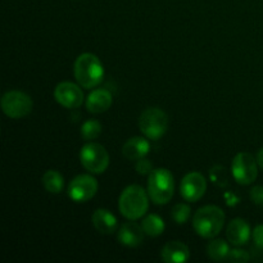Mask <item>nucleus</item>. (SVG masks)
I'll list each match as a JSON object with an SVG mask.
<instances>
[{
  "mask_svg": "<svg viewBox=\"0 0 263 263\" xmlns=\"http://www.w3.org/2000/svg\"><path fill=\"white\" fill-rule=\"evenodd\" d=\"M149 194L139 185L126 187L118 199V208L123 217L135 221L144 217L149 208Z\"/></svg>",
  "mask_w": 263,
  "mask_h": 263,
  "instance_id": "1",
  "label": "nucleus"
},
{
  "mask_svg": "<svg viewBox=\"0 0 263 263\" xmlns=\"http://www.w3.org/2000/svg\"><path fill=\"white\" fill-rule=\"evenodd\" d=\"M74 79L84 89L98 86L104 79V68L95 54L84 53L77 57L73 67Z\"/></svg>",
  "mask_w": 263,
  "mask_h": 263,
  "instance_id": "2",
  "label": "nucleus"
},
{
  "mask_svg": "<svg viewBox=\"0 0 263 263\" xmlns=\"http://www.w3.org/2000/svg\"><path fill=\"white\" fill-rule=\"evenodd\" d=\"M225 225V213L217 205H205L195 212L193 228L204 239H213L221 233Z\"/></svg>",
  "mask_w": 263,
  "mask_h": 263,
  "instance_id": "3",
  "label": "nucleus"
},
{
  "mask_svg": "<svg viewBox=\"0 0 263 263\" xmlns=\"http://www.w3.org/2000/svg\"><path fill=\"white\" fill-rule=\"evenodd\" d=\"M174 176L167 168H156L149 174L148 194L154 204H167L174 197Z\"/></svg>",
  "mask_w": 263,
  "mask_h": 263,
  "instance_id": "4",
  "label": "nucleus"
},
{
  "mask_svg": "<svg viewBox=\"0 0 263 263\" xmlns=\"http://www.w3.org/2000/svg\"><path fill=\"white\" fill-rule=\"evenodd\" d=\"M168 117L159 108H148L139 117V128L152 140H158L166 134Z\"/></svg>",
  "mask_w": 263,
  "mask_h": 263,
  "instance_id": "5",
  "label": "nucleus"
},
{
  "mask_svg": "<svg viewBox=\"0 0 263 263\" xmlns=\"http://www.w3.org/2000/svg\"><path fill=\"white\" fill-rule=\"evenodd\" d=\"M2 110L7 117L18 120L23 118L32 112L33 102L30 95L20 90H10L3 95L0 100Z\"/></svg>",
  "mask_w": 263,
  "mask_h": 263,
  "instance_id": "6",
  "label": "nucleus"
},
{
  "mask_svg": "<svg viewBox=\"0 0 263 263\" xmlns=\"http://www.w3.org/2000/svg\"><path fill=\"white\" fill-rule=\"evenodd\" d=\"M80 161L82 167L90 174L99 175L105 172L109 166V154L107 149L100 144L87 143L81 148Z\"/></svg>",
  "mask_w": 263,
  "mask_h": 263,
  "instance_id": "7",
  "label": "nucleus"
},
{
  "mask_svg": "<svg viewBox=\"0 0 263 263\" xmlns=\"http://www.w3.org/2000/svg\"><path fill=\"white\" fill-rule=\"evenodd\" d=\"M231 172L235 181L240 185H251L258 176V163L251 153L236 154L231 164Z\"/></svg>",
  "mask_w": 263,
  "mask_h": 263,
  "instance_id": "8",
  "label": "nucleus"
},
{
  "mask_svg": "<svg viewBox=\"0 0 263 263\" xmlns=\"http://www.w3.org/2000/svg\"><path fill=\"white\" fill-rule=\"evenodd\" d=\"M98 181L91 175H79L68 185V195L73 202L85 203L95 197Z\"/></svg>",
  "mask_w": 263,
  "mask_h": 263,
  "instance_id": "9",
  "label": "nucleus"
},
{
  "mask_svg": "<svg viewBox=\"0 0 263 263\" xmlns=\"http://www.w3.org/2000/svg\"><path fill=\"white\" fill-rule=\"evenodd\" d=\"M205 190H207V181L199 172H190L182 177L180 193L186 202H198L205 194Z\"/></svg>",
  "mask_w": 263,
  "mask_h": 263,
  "instance_id": "10",
  "label": "nucleus"
},
{
  "mask_svg": "<svg viewBox=\"0 0 263 263\" xmlns=\"http://www.w3.org/2000/svg\"><path fill=\"white\" fill-rule=\"evenodd\" d=\"M54 98L64 108L73 109L79 108L84 103V92L79 85L73 82H61L54 89Z\"/></svg>",
  "mask_w": 263,
  "mask_h": 263,
  "instance_id": "11",
  "label": "nucleus"
},
{
  "mask_svg": "<svg viewBox=\"0 0 263 263\" xmlns=\"http://www.w3.org/2000/svg\"><path fill=\"white\" fill-rule=\"evenodd\" d=\"M252 236L251 226L243 218H234L226 228V238L233 246H246Z\"/></svg>",
  "mask_w": 263,
  "mask_h": 263,
  "instance_id": "12",
  "label": "nucleus"
},
{
  "mask_svg": "<svg viewBox=\"0 0 263 263\" xmlns=\"http://www.w3.org/2000/svg\"><path fill=\"white\" fill-rule=\"evenodd\" d=\"M144 233L143 228L139 226L136 222H126L118 230V241L122 246L128 247V248H136L140 246L144 240Z\"/></svg>",
  "mask_w": 263,
  "mask_h": 263,
  "instance_id": "13",
  "label": "nucleus"
},
{
  "mask_svg": "<svg viewBox=\"0 0 263 263\" xmlns=\"http://www.w3.org/2000/svg\"><path fill=\"white\" fill-rule=\"evenodd\" d=\"M162 261L166 263H184L190 258L189 247L182 241H168L162 248Z\"/></svg>",
  "mask_w": 263,
  "mask_h": 263,
  "instance_id": "14",
  "label": "nucleus"
},
{
  "mask_svg": "<svg viewBox=\"0 0 263 263\" xmlns=\"http://www.w3.org/2000/svg\"><path fill=\"white\" fill-rule=\"evenodd\" d=\"M113 103L112 94L105 89H95L86 99V108L90 113L99 115L107 112Z\"/></svg>",
  "mask_w": 263,
  "mask_h": 263,
  "instance_id": "15",
  "label": "nucleus"
},
{
  "mask_svg": "<svg viewBox=\"0 0 263 263\" xmlns=\"http://www.w3.org/2000/svg\"><path fill=\"white\" fill-rule=\"evenodd\" d=\"M91 221L94 228L100 234H104V235H109V234H113L117 230V218L110 211L104 210V208H99V210L95 211L92 213Z\"/></svg>",
  "mask_w": 263,
  "mask_h": 263,
  "instance_id": "16",
  "label": "nucleus"
},
{
  "mask_svg": "<svg viewBox=\"0 0 263 263\" xmlns=\"http://www.w3.org/2000/svg\"><path fill=\"white\" fill-rule=\"evenodd\" d=\"M151 151V144L146 139L135 136L131 138L123 144L122 154L130 161H138V159L144 158Z\"/></svg>",
  "mask_w": 263,
  "mask_h": 263,
  "instance_id": "17",
  "label": "nucleus"
},
{
  "mask_svg": "<svg viewBox=\"0 0 263 263\" xmlns=\"http://www.w3.org/2000/svg\"><path fill=\"white\" fill-rule=\"evenodd\" d=\"M41 182H43L46 192L50 193V194H59L63 190L64 186L63 176L58 171H55V170H49V171H46L43 175Z\"/></svg>",
  "mask_w": 263,
  "mask_h": 263,
  "instance_id": "18",
  "label": "nucleus"
},
{
  "mask_svg": "<svg viewBox=\"0 0 263 263\" xmlns=\"http://www.w3.org/2000/svg\"><path fill=\"white\" fill-rule=\"evenodd\" d=\"M141 228H143L145 235L151 236V238H157V236L162 235V233L164 231V222L159 216L152 213V215L144 217Z\"/></svg>",
  "mask_w": 263,
  "mask_h": 263,
  "instance_id": "19",
  "label": "nucleus"
},
{
  "mask_svg": "<svg viewBox=\"0 0 263 263\" xmlns=\"http://www.w3.org/2000/svg\"><path fill=\"white\" fill-rule=\"evenodd\" d=\"M230 253L228 243L223 239H215L211 240L207 246V254L212 261H223L228 258Z\"/></svg>",
  "mask_w": 263,
  "mask_h": 263,
  "instance_id": "20",
  "label": "nucleus"
},
{
  "mask_svg": "<svg viewBox=\"0 0 263 263\" xmlns=\"http://www.w3.org/2000/svg\"><path fill=\"white\" fill-rule=\"evenodd\" d=\"M102 134V125L97 120H87L81 126V136L85 140H95Z\"/></svg>",
  "mask_w": 263,
  "mask_h": 263,
  "instance_id": "21",
  "label": "nucleus"
},
{
  "mask_svg": "<svg viewBox=\"0 0 263 263\" xmlns=\"http://www.w3.org/2000/svg\"><path fill=\"white\" fill-rule=\"evenodd\" d=\"M190 213H192V210L189 205L185 203H179L172 208V220L179 225H184L190 218Z\"/></svg>",
  "mask_w": 263,
  "mask_h": 263,
  "instance_id": "22",
  "label": "nucleus"
},
{
  "mask_svg": "<svg viewBox=\"0 0 263 263\" xmlns=\"http://www.w3.org/2000/svg\"><path fill=\"white\" fill-rule=\"evenodd\" d=\"M226 259L234 263H246L251 259V256H249V253L247 251L236 248V249H233V251H230V253H229L228 258Z\"/></svg>",
  "mask_w": 263,
  "mask_h": 263,
  "instance_id": "23",
  "label": "nucleus"
},
{
  "mask_svg": "<svg viewBox=\"0 0 263 263\" xmlns=\"http://www.w3.org/2000/svg\"><path fill=\"white\" fill-rule=\"evenodd\" d=\"M135 168L136 171H138V174L140 175H149L152 171H153L151 161H148L145 157H144V158L138 159V162H136L135 164Z\"/></svg>",
  "mask_w": 263,
  "mask_h": 263,
  "instance_id": "24",
  "label": "nucleus"
},
{
  "mask_svg": "<svg viewBox=\"0 0 263 263\" xmlns=\"http://www.w3.org/2000/svg\"><path fill=\"white\" fill-rule=\"evenodd\" d=\"M252 239H253L254 247H257L259 251H263V225L254 228V230L252 231Z\"/></svg>",
  "mask_w": 263,
  "mask_h": 263,
  "instance_id": "25",
  "label": "nucleus"
},
{
  "mask_svg": "<svg viewBox=\"0 0 263 263\" xmlns=\"http://www.w3.org/2000/svg\"><path fill=\"white\" fill-rule=\"evenodd\" d=\"M251 200L256 205L263 207V186H254L252 187L251 193H249Z\"/></svg>",
  "mask_w": 263,
  "mask_h": 263,
  "instance_id": "26",
  "label": "nucleus"
},
{
  "mask_svg": "<svg viewBox=\"0 0 263 263\" xmlns=\"http://www.w3.org/2000/svg\"><path fill=\"white\" fill-rule=\"evenodd\" d=\"M257 163H258V166L261 167L263 170V146L261 149L258 151V153H257Z\"/></svg>",
  "mask_w": 263,
  "mask_h": 263,
  "instance_id": "27",
  "label": "nucleus"
}]
</instances>
